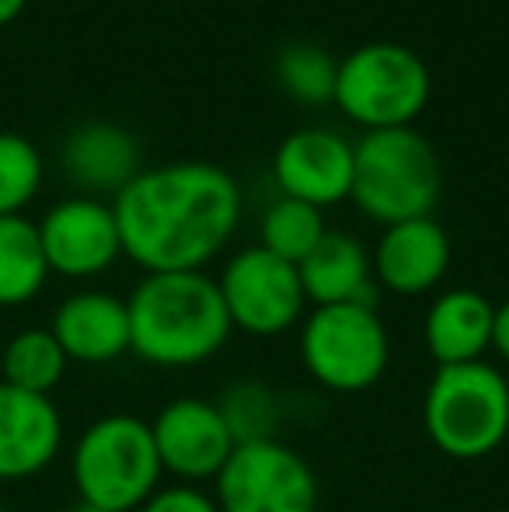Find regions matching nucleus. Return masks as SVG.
Segmentation results:
<instances>
[{"label":"nucleus","instance_id":"9d476101","mask_svg":"<svg viewBox=\"0 0 509 512\" xmlns=\"http://www.w3.org/2000/svg\"><path fill=\"white\" fill-rule=\"evenodd\" d=\"M39 241L49 272L67 279H95L123 255L119 223L109 203L95 196L63 199L42 216Z\"/></svg>","mask_w":509,"mask_h":512},{"label":"nucleus","instance_id":"393cba45","mask_svg":"<svg viewBox=\"0 0 509 512\" xmlns=\"http://www.w3.org/2000/svg\"><path fill=\"white\" fill-rule=\"evenodd\" d=\"M136 512H220L217 499L206 495L196 485H171V488H157L147 502Z\"/></svg>","mask_w":509,"mask_h":512},{"label":"nucleus","instance_id":"7ed1b4c3","mask_svg":"<svg viewBox=\"0 0 509 512\" xmlns=\"http://www.w3.org/2000/svg\"><path fill=\"white\" fill-rule=\"evenodd\" d=\"M426 436L450 460H482L509 436V380L482 363L440 366L422 401Z\"/></svg>","mask_w":509,"mask_h":512},{"label":"nucleus","instance_id":"1a4fd4ad","mask_svg":"<svg viewBox=\"0 0 509 512\" xmlns=\"http://www.w3.org/2000/svg\"><path fill=\"white\" fill-rule=\"evenodd\" d=\"M217 286L234 328L258 338H272L290 331L304 317L307 307L297 265L269 255L258 244L238 251L224 265Z\"/></svg>","mask_w":509,"mask_h":512},{"label":"nucleus","instance_id":"6ab92c4d","mask_svg":"<svg viewBox=\"0 0 509 512\" xmlns=\"http://www.w3.org/2000/svg\"><path fill=\"white\" fill-rule=\"evenodd\" d=\"M49 279L39 223L0 216V307H21L42 293Z\"/></svg>","mask_w":509,"mask_h":512},{"label":"nucleus","instance_id":"4468645a","mask_svg":"<svg viewBox=\"0 0 509 512\" xmlns=\"http://www.w3.org/2000/svg\"><path fill=\"white\" fill-rule=\"evenodd\" d=\"M374 279L398 297L436 290L450 269V237L433 216L391 223L374 248Z\"/></svg>","mask_w":509,"mask_h":512},{"label":"nucleus","instance_id":"9b49d317","mask_svg":"<svg viewBox=\"0 0 509 512\" xmlns=\"http://www.w3.org/2000/svg\"><path fill=\"white\" fill-rule=\"evenodd\" d=\"M150 436L161 467L185 485L217 478L238 446L220 408L203 398H175L164 405L150 422Z\"/></svg>","mask_w":509,"mask_h":512},{"label":"nucleus","instance_id":"a878e982","mask_svg":"<svg viewBox=\"0 0 509 512\" xmlns=\"http://www.w3.org/2000/svg\"><path fill=\"white\" fill-rule=\"evenodd\" d=\"M492 349L509 363V300H503L492 314Z\"/></svg>","mask_w":509,"mask_h":512},{"label":"nucleus","instance_id":"dca6fc26","mask_svg":"<svg viewBox=\"0 0 509 512\" xmlns=\"http://www.w3.org/2000/svg\"><path fill=\"white\" fill-rule=\"evenodd\" d=\"M300 286H304L307 304L314 307H339L360 304L377 307L374 265L356 237L328 230L318 241V248L297 265Z\"/></svg>","mask_w":509,"mask_h":512},{"label":"nucleus","instance_id":"f3484780","mask_svg":"<svg viewBox=\"0 0 509 512\" xmlns=\"http://www.w3.org/2000/svg\"><path fill=\"white\" fill-rule=\"evenodd\" d=\"M492 314L496 304L478 290L457 286L440 293L422 324V338L436 366L482 363L492 349Z\"/></svg>","mask_w":509,"mask_h":512},{"label":"nucleus","instance_id":"f8f14e48","mask_svg":"<svg viewBox=\"0 0 509 512\" xmlns=\"http://www.w3.org/2000/svg\"><path fill=\"white\" fill-rule=\"evenodd\" d=\"M272 178L297 203L314 209L342 203L353 192V143L332 129H297L279 143Z\"/></svg>","mask_w":509,"mask_h":512},{"label":"nucleus","instance_id":"6e6552de","mask_svg":"<svg viewBox=\"0 0 509 512\" xmlns=\"http://www.w3.org/2000/svg\"><path fill=\"white\" fill-rule=\"evenodd\" d=\"M213 481L220 512H318V474L279 439L234 446Z\"/></svg>","mask_w":509,"mask_h":512},{"label":"nucleus","instance_id":"4be33fe9","mask_svg":"<svg viewBox=\"0 0 509 512\" xmlns=\"http://www.w3.org/2000/svg\"><path fill=\"white\" fill-rule=\"evenodd\" d=\"M339 63L314 42H293L276 56V81L290 98L304 105H328L335 98Z\"/></svg>","mask_w":509,"mask_h":512},{"label":"nucleus","instance_id":"5701e85b","mask_svg":"<svg viewBox=\"0 0 509 512\" xmlns=\"http://www.w3.org/2000/svg\"><path fill=\"white\" fill-rule=\"evenodd\" d=\"M220 415H224L227 429H231L234 443H262V439H276L279 425V401L258 380H238L224 391L217 401Z\"/></svg>","mask_w":509,"mask_h":512},{"label":"nucleus","instance_id":"20e7f679","mask_svg":"<svg viewBox=\"0 0 509 512\" xmlns=\"http://www.w3.org/2000/svg\"><path fill=\"white\" fill-rule=\"evenodd\" d=\"M363 216L384 223H405L429 216L440 199V161L436 150L412 126L377 129L353 147V192Z\"/></svg>","mask_w":509,"mask_h":512},{"label":"nucleus","instance_id":"f03ea898","mask_svg":"<svg viewBox=\"0 0 509 512\" xmlns=\"http://www.w3.org/2000/svg\"><path fill=\"white\" fill-rule=\"evenodd\" d=\"M126 310L129 352L164 370L206 363L234 331L217 279L206 272H147Z\"/></svg>","mask_w":509,"mask_h":512},{"label":"nucleus","instance_id":"cd10ccee","mask_svg":"<svg viewBox=\"0 0 509 512\" xmlns=\"http://www.w3.org/2000/svg\"><path fill=\"white\" fill-rule=\"evenodd\" d=\"M70 512H109V509H98V506H91V502H77Z\"/></svg>","mask_w":509,"mask_h":512},{"label":"nucleus","instance_id":"39448f33","mask_svg":"<svg viewBox=\"0 0 509 512\" xmlns=\"http://www.w3.org/2000/svg\"><path fill=\"white\" fill-rule=\"evenodd\" d=\"M70 474L81 502L109 512H136L161 488L150 422L136 415H105L81 432L70 457Z\"/></svg>","mask_w":509,"mask_h":512},{"label":"nucleus","instance_id":"bb28decb","mask_svg":"<svg viewBox=\"0 0 509 512\" xmlns=\"http://www.w3.org/2000/svg\"><path fill=\"white\" fill-rule=\"evenodd\" d=\"M25 4H28V0H0V28L11 25V21L25 11Z\"/></svg>","mask_w":509,"mask_h":512},{"label":"nucleus","instance_id":"c85d7f7f","mask_svg":"<svg viewBox=\"0 0 509 512\" xmlns=\"http://www.w3.org/2000/svg\"><path fill=\"white\" fill-rule=\"evenodd\" d=\"M0 512H4V509H0Z\"/></svg>","mask_w":509,"mask_h":512},{"label":"nucleus","instance_id":"ddd939ff","mask_svg":"<svg viewBox=\"0 0 509 512\" xmlns=\"http://www.w3.org/2000/svg\"><path fill=\"white\" fill-rule=\"evenodd\" d=\"M63 446V415L46 394L0 384V481L42 474Z\"/></svg>","mask_w":509,"mask_h":512},{"label":"nucleus","instance_id":"412c9836","mask_svg":"<svg viewBox=\"0 0 509 512\" xmlns=\"http://www.w3.org/2000/svg\"><path fill=\"white\" fill-rule=\"evenodd\" d=\"M325 234L328 227L321 209L279 196L262 216V241H258V248H265L269 255L283 258L290 265H300L318 248V241Z\"/></svg>","mask_w":509,"mask_h":512},{"label":"nucleus","instance_id":"aec40b11","mask_svg":"<svg viewBox=\"0 0 509 512\" xmlns=\"http://www.w3.org/2000/svg\"><path fill=\"white\" fill-rule=\"evenodd\" d=\"M67 352L60 349L56 335L49 328H25L4 345V356H0V370L4 380L0 384H11L18 391L28 394H53L60 387L63 373H67Z\"/></svg>","mask_w":509,"mask_h":512},{"label":"nucleus","instance_id":"2eb2a0df","mask_svg":"<svg viewBox=\"0 0 509 512\" xmlns=\"http://www.w3.org/2000/svg\"><path fill=\"white\" fill-rule=\"evenodd\" d=\"M49 331L70 363H112L129 352L126 300L105 290H81L56 307Z\"/></svg>","mask_w":509,"mask_h":512},{"label":"nucleus","instance_id":"f257e3e1","mask_svg":"<svg viewBox=\"0 0 509 512\" xmlns=\"http://www.w3.org/2000/svg\"><path fill=\"white\" fill-rule=\"evenodd\" d=\"M123 255L143 272H203L241 223L231 171L206 161L147 168L112 203Z\"/></svg>","mask_w":509,"mask_h":512},{"label":"nucleus","instance_id":"b1692460","mask_svg":"<svg viewBox=\"0 0 509 512\" xmlns=\"http://www.w3.org/2000/svg\"><path fill=\"white\" fill-rule=\"evenodd\" d=\"M42 189V154L18 133H0V216H21Z\"/></svg>","mask_w":509,"mask_h":512},{"label":"nucleus","instance_id":"0eeeda50","mask_svg":"<svg viewBox=\"0 0 509 512\" xmlns=\"http://www.w3.org/2000/svg\"><path fill=\"white\" fill-rule=\"evenodd\" d=\"M300 363L321 387L339 394L381 384L391 363V338L377 307H314L300 328Z\"/></svg>","mask_w":509,"mask_h":512},{"label":"nucleus","instance_id":"a211bd4d","mask_svg":"<svg viewBox=\"0 0 509 512\" xmlns=\"http://www.w3.org/2000/svg\"><path fill=\"white\" fill-rule=\"evenodd\" d=\"M63 171L81 189L119 196L140 175V147L116 122H88L63 143Z\"/></svg>","mask_w":509,"mask_h":512},{"label":"nucleus","instance_id":"423d86ee","mask_svg":"<svg viewBox=\"0 0 509 512\" xmlns=\"http://www.w3.org/2000/svg\"><path fill=\"white\" fill-rule=\"evenodd\" d=\"M433 77L415 49L401 42H367L339 63L335 98L339 112L367 133L405 129L426 112Z\"/></svg>","mask_w":509,"mask_h":512}]
</instances>
